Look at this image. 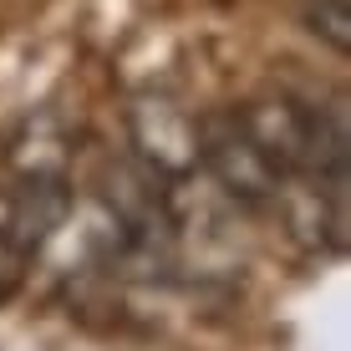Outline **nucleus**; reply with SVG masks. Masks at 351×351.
<instances>
[{"instance_id":"obj_1","label":"nucleus","mask_w":351,"mask_h":351,"mask_svg":"<svg viewBox=\"0 0 351 351\" xmlns=\"http://www.w3.org/2000/svg\"><path fill=\"white\" fill-rule=\"evenodd\" d=\"M132 143H138L148 178H189L199 173V117H189L178 102L148 92L132 102Z\"/></svg>"},{"instance_id":"obj_3","label":"nucleus","mask_w":351,"mask_h":351,"mask_svg":"<svg viewBox=\"0 0 351 351\" xmlns=\"http://www.w3.org/2000/svg\"><path fill=\"white\" fill-rule=\"evenodd\" d=\"M26 255H31V245L21 239V229H16V189H0V270L21 275Z\"/></svg>"},{"instance_id":"obj_2","label":"nucleus","mask_w":351,"mask_h":351,"mask_svg":"<svg viewBox=\"0 0 351 351\" xmlns=\"http://www.w3.org/2000/svg\"><path fill=\"white\" fill-rule=\"evenodd\" d=\"M306 26L336 51H351V10L346 0H306Z\"/></svg>"}]
</instances>
